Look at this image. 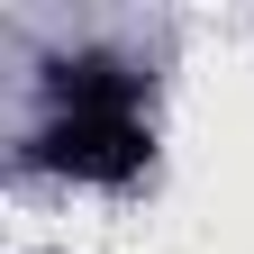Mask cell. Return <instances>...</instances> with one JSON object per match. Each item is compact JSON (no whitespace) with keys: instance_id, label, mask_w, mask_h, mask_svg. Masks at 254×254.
<instances>
[{"instance_id":"2","label":"cell","mask_w":254,"mask_h":254,"mask_svg":"<svg viewBox=\"0 0 254 254\" xmlns=\"http://www.w3.org/2000/svg\"><path fill=\"white\" fill-rule=\"evenodd\" d=\"M46 91L64 109H127V100H136V73H127L118 55H64L46 73Z\"/></svg>"},{"instance_id":"1","label":"cell","mask_w":254,"mask_h":254,"mask_svg":"<svg viewBox=\"0 0 254 254\" xmlns=\"http://www.w3.org/2000/svg\"><path fill=\"white\" fill-rule=\"evenodd\" d=\"M145 118L136 109H64L46 136H37V164L46 173H73V182H136L145 173Z\"/></svg>"}]
</instances>
